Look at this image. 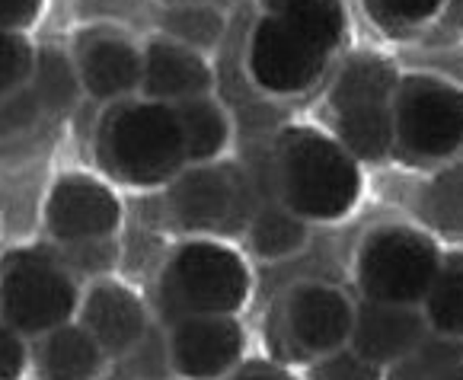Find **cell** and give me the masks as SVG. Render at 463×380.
Instances as JSON below:
<instances>
[{"instance_id":"cell-1","label":"cell","mask_w":463,"mask_h":380,"mask_svg":"<svg viewBox=\"0 0 463 380\" xmlns=\"http://www.w3.org/2000/svg\"><path fill=\"white\" fill-rule=\"evenodd\" d=\"M93 147L102 173L131 189L170 185L189 166L176 109L147 96L109 102L96 122Z\"/></svg>"},{"instance_id":"cell-2","label":"cell","mask_w":463,"mask_h":380,"mask_svg":"<svg viewBox=\"0 0 463 380\" xmlns=\"http://www.w3.org/2000/svg\"><path fill=\"white\" fill-rule=\"evenodd\" d=\"M275 189L279 202L298 217L310 221H342L362 198L358 160L339 144L310 125H288L275 138Z\"/></svg>"},{"instance_id":"cell-3","label":"cell","mask_w":463,"mask_h":380,"mask_svg":"<svg viewBox=\"0 0 463 380\" xmlns=\"http://www.w3.org/2000/svg\"><path fill=\"white\" fill-rule=\"evenodd\" d=\"M252 291L250 269L233 246L192 237L173 246L157 279V307L166 323L183 317H237Z\"/></svg>"},{"instance_id":"cell-4","label":"cell","mask_w":463,"mask_h":380,"mask_svg":"<svg viewBox=\"0 0 463 380\" xmlns=\"http://www.w3.org/2000/svg\"><path fill=\"white\" fill-rule=\"evenodd\" d=\"M83 288L55 246H14L0 256V319L26 339L77 319Z\"/></svg>"},{"instance_id":"cell-5","label":"cell","mask_w":463,"mask_h":380,"mask_svg":"<svg viewBox=\"0 0 463 380\" xmlns=\"http://www.w3.org/2000/svg\"><path fill=\"white\" fill-rule=\"evenodd\" d=\"M396 87L400 74L381 54H354L335 74L329 90L335 138L358 163H377L393 154Z\"/></svg>"},{"instance_id":"cell-6","label":"cell","mask_w":463,"mask_h":380,"mask_svg":"<svg viewBox=\"0 0 463 380\" xmlns=\"http://www.w3.org/2000/svg\"><path fill=\"white\" fill-rule=\"evenodd\" d=\"M441 259L444 252L431 233L409 224H383L354 252V281L368 300L422 307Z\"/></svg>"},{"instance_id":"cell-7","label":"cell","mask_w":463,"mask_h":380,"mask_svg":"<svg viewBox=\"0 0 463 380\" xmlns=\"http://www.w3.org/2000/svg\"><path fill=\"white\" fill-rule=\"evenodd\" d=\"M393 150L409 163L463 154V90L431 74L400 77L393 100Z\"/></svg>"},{"instance_id":"cell-8","label":"cell","mask_w":463,"mask_h":380,"mask_svg":"<svg viewBox=\"0 0 463 380\" xmlns=\"http://www.w3.org/2000/svg\"><path fill=\"white\" fill-rule=\"evenodd\" d=\"M166 208L183 231L212 237V233L246 227L256 204H252V185L246 173L240 166L214 160L185 166L166 185Z\"/></svg>"},{"instance_id":"cell-9","label":"cell","mask_w":463,"mask_h":380,"mask_svg":"<svg viewBox=\"0 0 463 380\" xmlns=\"http://www.w3.org/2000/svg\"><path fill=\"white\" fill-rule=\"evenodd\" d=\"M333 48L285 16L262 14L250 33L246 68L252 83L272 96H298L310 90L326 71Z\"/></svg>"},{"instance_id":"cell-10","label":"cell","mask_w":463,"mask_h":380,"mask_svg":"<svg viewBox=\"0 0 463 380\" xmlns=\"http://www.w3.org/2000/svg\"><path fill=\"white\" fill-rule=\"evenodd\" d=\"M122 217L125 208L118 192L93 173H61L42 204L45 233L55 246L116 237Z\"/></svg>"},{"instance_id":"cell-11","label":"cell","mask_w":463,"mask_h":380,"mask_svg":"<svg viewBox=\"0 0 463 380\" xmlns=\"http://www.w3.org/2000/svg\"><path fill=\"white\" fill-rule=\"evenodd\" d=\"M166 348L183 380H224L243 365L246 329L237 317H183L166 323Z\"/></svg>"},{"instance_id":"cell-12","label":"cell","mask_w":463,"mask_h":380,"mask_svg":"<svg viewBox=\"0 0 463 380\" xmlns=\"http://www.w3.org/2000/svg\"><path fill=\"white\" fill-rule=\"evenodd\" d=\"M71 58L80 74L83 96H90L93 102L109 106L141 93L144 52L118 29H83Z\"/></svg>"},{"instance_id":"cell-13","label":"cell","mask_w":463,"mask_h":380,"mask_svg":"<svg viewBox=\"0 0 463 380\" xmlns=\"http://www.w3.org/2000/svg\"><path fill=\"white\" fill-rule=\"evenodd\" d=\"M77 323L102 346V352L112 358H125L137 342L147 336L150 313L141 294L125 281L102 275L87 281L77 310Z\"/></svg>"},{"instance_id":"cell-14","label":"cell","mask_w":463,"mask_h":380,"mask_svg":"<svg viewBox=\"0 0 463 380\" xmlns=\"http://www.w3.org/2000/svg\"><path fill=\"white\" fill-rule=\"evenodd\" d=\"M354 307L333 285H298L288 294L285 329L300 355L320 358L333 348L348 346Z\"/></svg>"},{"instance_id":"cell-15","label":"cell","mask_w":463,"mask_h":380,"mask_svg":"<svg viewBox=\"0 0 463 380\" xmlns=\"http://www.w3.org/2000/svg\"><path fill=\"white\" fill-rule=\"evenodd\" d=\"M429 336L431 326L425 319L422 307L383 304V300L362 298V304L354 307L348 346L368 361H374V365L390 367Z\"/></svg>"},{"instance_id":"cell-16","label":"cell","mask_w":463,"mask_h":380,"mask_svg":"<svg viewBox=\"0 0 463 380\" xmlns=\"http://www.w3.org/2000/svg\"><path fill=\"white\" fill-rule=\"evenodd\" d=\"M144 52V74L141 93L147 100L176 106L183 100L195 96H212L214 71L202 52L170 39V35H150L141 45Z\"/></svg>"},{"instance_id":"cell-17","label":"cell","mask_w":463,"mask_h":380,"mask_svg":"<svg viewBox=\"0 0 463 380\" xmlns=\"http://www.w3.org/2000/svg\"><path fill=\"white\" fill-rule=\"evenodd\" d=\"M29 355L42 380H96L109 365V355L77 319L29 339Z\"/></svg>"},{"instance_id":"cell-18","label":"cell","mask_w":463,"mask_h":380,"mask_svg":"<svg viewBox=\"0 0 463 380\" xmlns=\"http://www.w3.org/2000/svg\"><path fill=\"white\" fill-rule=\"evenodd\" d=\"M176 119L185 138V154L189 166L198 163H214L231 144V119L224 106L214 102L212 96H195V100L176 102Z\"/></svg>"},{"instance_id":"cell-19","label":"cell","mask_w":463,"mask_h":380,"mask_svg":"<svg viewBox=\"0 0 463 380\" xmlns=\"http://www.w3.org/2000/svg\"><path fill=\"white\" fill-rule=\"evenodd\" d=\"M246 237H250V250L260 259H285L307 243L310 224L281 202H266L252 211Z\"/></svg>"},{"instance_id":"cell-20","label":"cell","mask_w":463,"mask_h":380,"mask_svg":"<svg viewBox=\"0 0 463 380\" xmlns=\"http://www.w3.org/2000/svg\"><path fill=\"white\" fill-rule=\"evenodd\" d=\"M29 87L35 90L48 119L68 116L83 96L74 58L68 52H61V48H39L35 52V68L33 77H29Z\"/></svg>"},{"instance_id":"cell-21","label":"cell","mask_w":463,"mask_h":380,"mask_svg":"<svg viewBox=\"0 0 463 380\" xmlns=\"http://www.w3.org/2000/svg\"><path fill=\"white\" fill-rule=\"evenodd\" d=\"M431 333L463 342V250L444 252L441 269L422 300Z\"/></svg>"},{"instance_id":"cell-22","label":"cell","mask_w":463,"mask_h":380,"mask_svg":"<svg viewBox=\"0 0 463 380\" xmlns=\"http://www.w3.org/2000/svg\"><path fill=\"white\" fill-rule=\"evenodd\" d=\"M157 26L160 35H170V39L204 54L212 52L224 35V16L212 4H176V7L160 10Z\"/></svg>"},{"instance_id":"cell-23","label":"cell","mask_w":463,"mask_h":380,"mask_svg":"<svg viewBox=\"0 0 463 380\" xmlns=\"http://www.w3.org/2000/svg\"><path fill=\"white\" fill-rule=\"evenodd\" d=\"M262 7H266V14L291 20L294 26L310 33L317 42H323L333 52L342 42V35H345L342 0H262Z\"/></svg>"},{"instance_id":"cell-24","label":"cell","mask_w":463,"mask_h":380,"mask_svg":"<svg viewBox=\"0 0 463 380\" xmlns=\"http://www.w3.org/2000/svg\"><path fill=\"white\" fill-rule=\"evenodd\" d=\"M457 365H463V342L431 333L409 355L383 367V380H441Z\"/></svg>"},{"instance_id":"cell-25","label":"cell","mask_w":463,"mask_h":380,"mask_svg":"<svg viewBox=\"0 0 463 380\" xmlns=\"http://www.w3.org/2000/svg\"><path fill=\"white\" fill-rule=\"evenodd\" d=\"M422 214L444 233H463V163L444 170L425 189Z\"/></svg>"},{"instance_id":"cell-26","label":"cell","mask_w":463,"mask_h":380,"mask_svg":"<svg viewBox=\"0 0 463 380\" xmlns=\"http://www.w3.org/2000/svg\"><path fill=\"white\" fill-rule=\"evenodd\" d=\"M55 252H58V259L74 271L77 279H87V281L109 275L112 265H116V259H118V246L112 237L80 240V243H61V246H55Z\"/></svg>"},{"instance_id":"cell-27","label":"cell","mask_w":463,"mask_h":380,"mask_svg":"<svg viewBox=\"0 0 463 380\" xmlns=\"http://www.w3.org/2000/svg\"><path fill=\"white\" fill-rule=\"evenodd\" d=\"M368 14L387 29H416L444 14L448 0H364Z\"/></svg>"},{"instance_id":"cell-28","label":"cell","mask_w":463,"mask_h":380,"mask_svg":"<svg viewBox=\"0 0 463 380\" xmlns=\"http://www.w3.org/2000/svg\"><path fill=\"white\" fill-rule=\"evenodd\" d=\"M35 52L39 48L29 42V35L0 33V96L26 87L35 68Z\"/></svg>"},{"instance_id":"cell-29","label":"cell","mask_w":463,"mask_h":380,"mask_svg":"<svg viewBox=\"0 0 463 380\" xmlns=\"http://www.w3.org/2000/svg\"><path fill=\"white\" fill-rule=\"evenodd\" d=\"M310 380H383V367L358 355L352 346H342L314 358Z\"/></svg>"},{"instance_id":"cell-30","label":"cell","mask_w":463,"mask_h":380,"mask_svg":"<svg viewBox=\"0 0 463 380\" xmlns=\"http://www.w3.org/2000/svg\"><path fill=\"white\" fill-rule=\"evenodd\" d=\"M42 119H48V116L29 83L20 90H14V93L0 96V141L26 135V131H33Z\"/></svg>"},{"instance_id":"cell-31","label":"cell","mask_w":463,"mask_h":380,"mask_svg":"<svg viewBox=\"0 0 463 380\" xmlns=\"http://www.w3.org/2000/svg\"><path fill=\"white\" fill-rule=\"evenodd\" d=\"M128 361L131 374L141 380H166L173 374V365H170V348H166V333L157 339L154 329H147L141 342L125 355Z\"/></svg>"},{"instance_id":"cell-32","label":"cell","mask_w":463,"mask_h":380,"mask_svg":"<svg viewBox=\"0 0 463 380\" xmlns=\"http://www.w3.org/2000/svg\"><path fill=\"white\" fill-rule=\"evenodd\" d=\"M33 365L29 339L0 319V380H23Z\"/></svg>"},{"instance_id":"cell-33","label":"cell","mask_w":463,"mask_h":380,"mask_svg":"<svg viewBox=\"0 0 463 380\" xmlns=\"http://www.w3.org/2000/svg\"><path fill=\"white\" fill-rule=\"evenodd\" d=\"M45 0H0V33L26 35L42 20Z\"/></svg>"},{"instance_id":"cell-34","label":"cell","mask_w":463,"mask_h":380,"mask_svg":"<svg viewBox=\"0 0 463 380\" xmlns=\"http://www.w3.org/2000/svg\"><path fill=\"white\" fill-rule=\"evenodd\" d=\"M224 380H291L285 371H279L269 361H243L233 374H227Z\"/></svg>"},{"instance_id":"cell-35","label":"cell","mask_w":463,"mask_h":380,"mask_svg":"<svg viewBox=\"0 0 463 380\" xmlns=\"http://www.w3.org/2000/svg\"><path fill=\"white\" fill-rule=\"evenodd\" d=\"M448 14H454V16H463V0H448Z\"/></svg>"},{"instance_id":"cell-36","label":"cell","mask_w":463,"mask_h":380,"mask_svg":"<svg viewBox=\"0 0 463 380\" xmlns=\"http://www.w3.org/2000/svg\"><path fill=\"white\" fill-rule=\"evenodd\" d=\"M441 380H463V365H457L454 371H448V374H444Z\"/></svg>"},{"instance_id":"cell-37","label":"cell","mask_w":463,"mask_h":380,"mask_svg":"<svg viewBox=\"0 0 463 380\" xmlns=\"http://www.w3.org/2000/svg\"><path fill=\"white\" fill-rule=\"evenodd\" d=\"M164 7H176V4H208V0H160Z\"/></svg>"}]
</instances>
